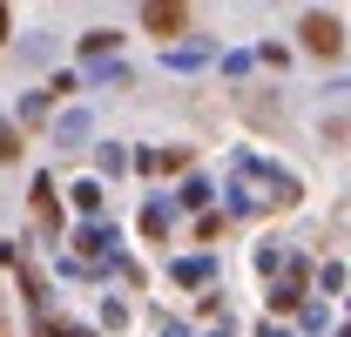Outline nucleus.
Returning <instances> with one entry per match:
<instances>
[{"label": "nucleus", "mask_w": 351, "mask_h": 337, "mask_svg": "<svg viewBox=\"0 0 351 337\" xmlns=\"http://www.w3.org/2000/svg\"><path fill=\"white\" fill-rule=\"evenodd\" d=\"M298 34H304V47H311V54H324V61L345 47V27H338V14H304V21H298Z\"/></svg>", "instance_id": "f257e3e1"}, {"label": "nucleus", "mask_w": 351, "mask_h": 337, "mask_svg": "<svg viewBox=\"0 0 351 337\" xmlns=\"http://www.w3.org/2000/svg\"><path fill=\"white\" fill-rule=\"evenodd\" d=\"M142 27L169 41V34H182V27H189V7H169V0H156V7H142Z\"/></svg>", "instance_id": "f03ea898"}, {"label": "nucleus", "mask_w": 351, "mask_h": 337, "mask_svg": "<svg viewBox=\"0 0 351 337\" xmlns=\"http://www.w3.org/2000/svg\"><path fill=\"white\" fill-rule=\"evenodd\" d=\"M34 223H41L47 236L61 229V216H54V189H47V182H34Z\"/></svg>", "instance_id": "7ed1b4c3"}, {"label": "nucleus", "mask_w": 351, "mask_h": 337, "mask_svg": "<svg viewBox=\"0 0 351 337\" xmlns=\"http://www.w3.org/2000/svg\"><path fill=\"white\" fill-rule=\"evenodd\" d=\"M34 337H95V331H75V324H61V317H41Z\"/></svg>", "instance_id": "20e7f679"}, {"label": "nucleus", "mask_w": 351, "mask_h": 337, "mask_svg": "<svg viewBox=\"0 0 351 337\" xmlns=\"http://www.w3.org/2000/svg\"><path fill=\"white\" fill-rule=\"evenodd\" d=\"M75 210H82V216L101 210V189H95V182H75Z\"/></svg>", "instance_id": "39448f33"}, {"label": "nucleus", "mask_w": 351, "mask_h": 337, "mask_svg": "<svg viewBox=\"0 0 351 337\" xmlns=\"http://www.w3.org/2000/svg\"><path fill=\"white\" fill-rule=\"evenodd\" d=\"M14 155H21V128L0 122V162H14Z\"/></svg>", "instance_id": "423d86ee"}, {"label": "nucleus", "mask_w": 351, "mask_h": 337, "mask_svg": "<svg viewBox=\"0 0 351 337\" xmlns=\"http://www.w3.org/2000/svg\"><path fill=\"white\" fill-rule=\"evenodd\" d=\"M270 303H277V310H298V277H291V284H277V290H270Z\"/></svg>", "instance_id": "0eeeda50"}, {"label": "nucleus", "mask_w": 351, "mask_h": 337, "mask_svg": "<svg viewBox=\"0 0 351 337\" xmlns=\"http://www.w3.org/2000/svg\"><path fill=\"white\" fill-rule=\"evenodd\" d=\"M7 27H14V21H7V7H0V47H7Z\"/></svg>", "instance_id": "6e6552de"}, {"label": "nucleus", "mask_w": 351, "mask_h": 337, "mask_svg": "<svg viewBox=\"0 0 351 337\" xmlns=\"http://www.w3.org/2000/svg\"><path fill=\"white\" fill-rule=\"evenodd\" d=\"M169 337H176V331H169Z\"/></svg>", "instance_id": "1a4fd4ad"}]
</instances>
